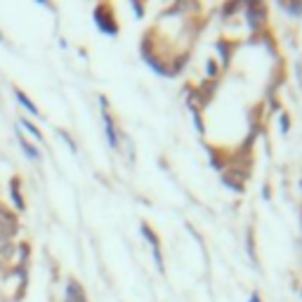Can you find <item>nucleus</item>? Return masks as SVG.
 I'll use <instances>...</instances> for the list:
<instances>
[{
    "mask_svg": "<svg viewBox=\"0 0 302 302\" xmlns=\"http://www.w3.org/2000/svg\"><path fill=\"white\" fill-rule=\"evenodd\" d=\"M19 102H21L24 107H28V109H31V111H33V114H36V107H33V104H31V102H28V99L24 97V95H19Z\"/></svg>",
    "mask_w": 302,
    "mask_h": 302,
    "instance_id": "obj_4",
    "label": "nucleus"
},
{
    "mask_svg": "<svg viewBox=\"0 0 302 302\" xmlns=\"http://www.w3.org/2000/svg\"><path fill=\"white\" fill-rule=\"evenodd\" d=\"M0 255H12V243L7 236H0Z\"/></svg>",
    "mask_w": 302,
    "mask_h": 302,
    "instance_id": "obj_2",
    "label": "nucleus"
},
{
    "mask_svg": "<svg viewBox=\"0 0 302 302\" xmlns=\"http://www.w3.org/2000/svg\"><path fill=\"white\" fill-rule=\"evenodd\" d=\"M17 231V220L9 213L0 210V236H12Z\"/></svg>",
    "mask_w": 302,
    "mask_h": 302,
    "instance_id": "obj_1",
    "label": "nucleus"
},
{
    "mask_svg": "<svg viewBox=\"0 0 302 302\" xmlns=\"http://www.w3.org/2000/svg\"><path fill=\"white\" fill-rule=\"evenodd\" d=\"M104 125H107V133H109V142L116 144V130H114V123H111V118L104 114Z\"/></svg>",
    "mask_w": 302,
    "mask_h": 302,
    "instance_id": "obj_3",
    "label": "nucleus"
}]
</instances>
